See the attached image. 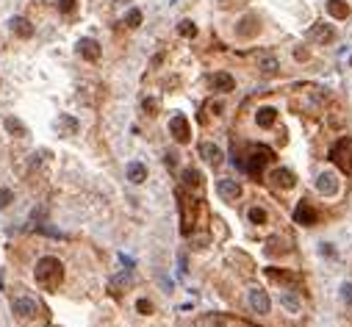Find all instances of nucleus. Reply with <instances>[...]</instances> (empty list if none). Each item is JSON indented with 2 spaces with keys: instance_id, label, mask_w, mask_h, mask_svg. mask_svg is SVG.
I'll list each match as a JSON object with an SVG mask.
<instances>
[{
  "instance_id": "obj_23",
  "label": "nucleus",
  "mask_w": 352,
  "mask_h": 327,
  "mask_svg": "<svg viewBox=\"0 0 352 327\" xmlns=\"http://www.w3.org/2000/svg\"><path fill=\"white\" fill-rule=\"evenodd\" d=\"M183 183H186V186H191V188L203 186V175H200V169H194V167L183 169Z\"/></svg>"
},
{
  "instance_id": "obj_30",
  "label": "nucleus",
  "mask_w": 352,
  "mask_h": 327,
  "mask_svg": "<svg viewBox=\"0 0 352 327\" xmlns=\"http://www.w3.org/2000/svg\"><path fill=\"white\" fill-rule=\"evenodd\" d=\"M341 299H344L347 305H352V283H344V285H341Z\"/></svg>"
},
{
  "instance_id": "obj_15",
  "label": "nucleus",
  "mask_w": 352,
  "mask_h": 327,
  "mask_svg": "<svg viewBox=\"0 0 352 327\" xmlns=\"http://www.w3.org/2000/svg\"><path fill=\"white\" fill-rule=\"evenodd\" d=\"M211 86L217 92H233V89H236V78H233L230 72H214Z\"/></svg>"
},
{
  "instance_id": "obj_34",
  "label": "nucleus",
  "mask_w": 352,
  "mask_h": 327,
  "mask_svg": "<svg viewBox=\"0 0 352 327\" xmlns=\"http://www.w3.org/2000/svg\"><path fill=\"white\" fill-rule=\"evenodd\" d=\"M294 58H297V61H305V58H308V50H305V47H297V50H294Z\"/></svg>"
},
{
  "instance_id": "obj_32",
  "label": "nucleus",
  "mask_w": 352,
  "mask_h": 327,
  "mask_svg": "<svg viewBox=\"0 0 352 327\" xmlns=\"http://www.w3.org/2000/svg\"><path fill=\"white\" fill-rule=\"evenodd\" d=\"M155 108H158V100H155V97H147V100H144V111H147V114H158Z\"/></svg>"
},
{
  "instance_id": "obj_13",
  "label": "nucleus",
  "mask_w": 352,
  "mask_h": 327,
  "mask_svg": "<svg viewBox=\"0 0 352 327\" xmlns=\"http://www.w3.org/2000/svg\"><path fill=\"white\" fill-rule=\"evenodd\" d=\"M200 155H203L211 167H219V164L225 161V158H222V150H219L214 141H203V144H200Z\"/></svg>"
},
{
  "instance_id": "obj_11",
  "label": "nucleus",
  "mask_w": 352,
  "mask_h": 327,
  "mask_svg": "<svg viewBox=\"0 0 352 327\" xmlns=\"http://www.w3.org/2000/svg\"><path fill=\"white\" fill-rule=\"evenodd\" d=\"M14 311L20 313V316H25V319H34L36 313H39V302H36L34 297H17L14 299Z\"/></svg>"
},
{
  "instance_id": "obj_35",
  "label": "nucleus",
  "mask_w": 352,
  "mask_h": 327,
  "mask_svg": "<svg viewBox=\"0 0 352 327\" xmlns=\"http://www.w3.org/2000/svg\"><path fill=\"white\" fill-rule=\"evenodd\" d=\"M177 164V153H167V167H175Z\"/></svg>"
},
{
  "instance_id": "obj_1",
  "label": "nucleus",
  "mask_w": 352,
  "mask_h": 327,
  "mask_svg": "<svg viewBox=\"0 0 352 327\" xmlns=\"http://www.w3.org/2000/svg\"><path fill=\"white\" fill-rule=\"evenodd\" d=\"M34 278H36V283L42 285V288L56 291L58 285H61V280H64V264L58 261V258H53V255L39 258V261H36V269H34Z\"/></svg>"
},
{
  "instance_id": "obj_17",
  "label": "nucleus",
  "mask_w": 352,
  "mask_h": 327,
  "mask_svg": "<svg viewBox=\"0 0 352 327\" xmlns=\"http://www.w3.org/2000/svg\"><path fill=\"white\" fill-rule=\"evenodd\" d=\"M11 31H14L20 39H31V36H34V25H31L25 17H11Z\"/></svg>"
},
{
  "instance_id": "obj_24",
  "label": "nucleus",
  "mask_w": 352,
  "mask_h": 327,
  "mask_svg": "<svg viewBox=\"0 0 352 327\" xmlns=\"http://www.w3.org/2000/svg\"><path fill=\"white\" fill-rule=\"evenodd\" d=\"M247 216H250V222H253V225H266L269 222L266 208H261V205H253V208L247 211Z\"/></svg>"
},
{
  "instance_id": "obj_10",
  "label": "nucleus",
  "mask_w": 352,
  "mask_h": 327,
  "mask_svg": "<svg viewBox=\"0 0 352 327\" xmlns=\"http://www.w3.org/2000/svg\"><path fill=\"white\" fill-rule=\"evenodd\" d=\"M316 188H319V194H324V197H333V194H338V178H336V172H322L316 178Z\"/></svg>"
},
{
  "instance_id": "obj_38",
  "label": "nucleus",
  "mask_w": 352,
  "mask_h": 327,
  "mask_svg": "<svg viewBox=\"0 0 352 327\" xmlns=\"http://www.w3.org/2000/svg\"><path fill=\"white\" fill-rule=\"evenodd\" d=\"M53 327H56V325H53Z\"/></svg>"
},
{
  "instance_id": "obj_22",
  "label": "nucleus",
  "mask_w": 352,
  "mask_h": 327,
  "mask_svg": "<svg viewBox=\"0 0 352 327\" xmlns=\"http://www.w3.org/2000/svg\"><path fill=\"white\" fill-rule=\"evenodd\" d=\"M3 125H6V131L11 133V136H25V133H28V128L22 125L17 117H6V119H3Z\"/></svg>"
},
{
  "instance_id": "obj_29",
  "label": "nucleus",
  "mask_w": 352,
  "mask_h": 327,
  "mask_svg": "<svg viewBox=\"0 0 352 327\" xmlns=\"http://www.w3.org/2000/svg\"><path fill=\"white\" fill-rule=\"evenodd\" d=\"M58 11L61 14H72L75 11V0H58Z\"/></svg>"
},
{
  "instance_id": "obj_31",
  "label": "nucleus",
  "mask_w": 352,
  "mask_h": 327,
  "mask_svg": "<svg viewBox=\"0 0 352 327\" xmlns=\"http://www.w3.org/2000/svg\"><path fill=\"white\" fill-rule=\"evenodd\" d=\"M136 308H139V313H144V316H147V313H153V302H150V299H139V302H136Z\"/></svg>"
},
{
  "instance_id": "obj_28",
  "label": "nucleus",
  "mask_w": 352,
  "mask_h": 327,
  "mask_svg": "<svg viewBox=\"0 0 352 327\" xmlns=\"http://www.w3.org/2000/svg\"><path fill=\"white\" fill-rule=\"evenodd\" d=\"M58 122H61V128H67V133H75L78 131V119H72V117H58Z\"/></svg>"
},
{
  "instance_id": "obj_18",
  "label": "nucleus",
  "mask_w": 352,
  "mask_h": 327,
  "mask_svg": "<svg viewBox=\"0 0 352 327\" xmlns=\"http://www.w3.org/2000/svg\"><path fill=\"white\" fill-rule=\"evenodd\" d=\"M327 14H330L333 20H347V17H350L347 0H327Z\"/></svg>"
},
{
  "instance_id": "obj_16",
  "label": "nucleus",
  "mask_w": 352,
  "mask_h": 327,
  "mask_svg": "<svg viewBox=\"0 0 352 327\" xmlns=\"http://www.w3.org/2000/svg\"><path fill=\"white\" fill-rule=\"evenodd\" d=\"M266 275L272 280H277V283H286V285H300V275H294V272H283V269H275V266H269L266 269Z\"/></svg>"
},
{
  "instance_id": "obj_19",
  "label": "nucleus",
  "mask_w": 352,
  "mask_h": 327,
  "mask_svg": "<svg viewBox=\"0 0 352 327\" xmlns=\"http://www.w3.org/2000/svg\"><path fill=\"white\" fill-rule=\"evenodd\" d=\"M258 67H261L264 75H275L280 64H277V58L272 56V53H261V56H258Z\"/></svg>"
},
{
  "instance_id": "obj_25",
  "label": "nucleus",
  "mask_w": 352,
  "mask_h": 327,
  "mask_svg": "<svg viewBox=\"0 0 352 327\" xmlns=\"http://www.w3.org/2000/svg\"><path fill=\"white\" fill-rule=\"evenodd\" d=\"M280 302H283L286 308H289L291 313H300V311H303V302H300V299H297L294 294H280Z\"/></svg>"
},
{
  "instance_id": "obj_4",
  "label": "nucleus",
  "mask_w": 352,
  "mask_h": 327,
  "mask_svg": "<svg viewBox=\"0 0 352 327\" xmlns=\"http://www.w3.org/2000/svg\"><path fill=\"white\" fill-rule=\"evenodd\" d=\"M169 133H172V139H175L177 144H189V141H191L189 119H186L183 114H175V117L169 119Z\"/></svg>"
},
{
  "instance_id": "obj_12",
  "label": "nucleus",
  "mask_w": 352,
  "mask_h": 327,
  "mask_svg": "<svg viewBox=\"0 0 352 327\" xmlns=\"http://www.w3.org/2000/svg\"><path fill=\"white\" fill-rule=\"evenodd\" d=\"M78 53H81L86 61H97L103 50H100V45L94 42V39H89V36H86V39H81V42H78Z\"/></svg>"
},
{
  "instance_id": "obj_14",
  "label": "nucleus",
  "mask_w": 352,
  "mask_h": 327,
  "mask_svg": "<svg viewBox=\"0 0 352 327\" xmlns=\"http://www.w3.org/2000/svg\"><path fill=\"white\" fill-rule=\"evenodd\" d=\"M272 183H275L277 188H294L297 186V178L291 169H280L277 167L275 172H272Z\"/></svg>"
},
{
  "instance_id": "obj_5",
  "label": "nucleus",
  "mask_w": 352,
  "mask_h": 327,
  "mask_svg": "<svg viewBox=\"0 0 352 327\" xmlns=\"http://www.w3.org/2000/svg\"><path fill=\"white\" fill-rule=\"evenodd\" d=\"M247 302H250V308H253L255 313H269V308H272L269 294L264 291V288H258V285H253V288L247 291Z\"/></svg>"
},
{
  "instance_id": "obj_26",
  "label": "nucleus",
  "mask_w": 352,
  "mask_h": 327,
  "mask_svg": "<svg viewBox=\"0 0 352 327\" xmlns=\"http://www.w3.org/2000/svg\"><path fill=\"white\" fill-rule=\"evenodd\" d=\"M177 34L186 36V39H191V36H197V25H194L191 20H183L180 25H177Z\"/></svg>"
},
{
  "instance_id": "obj_21",
  "label": "nucleus",
  "mask_w": 352,
  "mask_h": 327,
  "mask_svg": "<svg viewBox=\"0 0 352 327\" xmlns=\"http://www.w3.org/2000/svg\"><path fill=\"white\" fill-rule=\"evenodd\" d=\"M144 178H147V167H144V164H139V161L128 164V181L131 183H141Z\"/></svg>"
},
{
  "instance_id": "obj_33",
  "label": "nucleus",
  "mask_w": 352,
  "mask_h": 327,
  "mask_svg": "<svg viewBox=\"0 0 352 327\" xmlns=\"http://www.w3.org/2000/svg\"><path fill=\"white\" fill-rule=\"evenodd\" d=\"M8 202H11V191H8V188H0V208H6Z\"/></svg>"
},
{
  "instance_id": "obj_3",
  "label": "nucleus",
  "mask_w": 352,
  "mask_h": 327,
  "mask_svg": "<svg viewBox=\"0 0 352 327\" xmlns=\"http://www.w3.org/2000/svg\"><path fill=\"white\" fill-rule=\"evenodd\" d=\"M275 155H272V150L269 147H253V153H250V158H247V164H244V169L250 175H255L258 178L261 172H264V164L266 161H272Z\"/></svg>"
},
{
  "instance_id": "obj_27",
  "label": "nucleus",
  "mask_w": 352,
  "mask_h": 327,
  "mask_svg": "<svg viewBox=\"0 0 352 327\" xmlns=\"http://www.w3.org/2000/svg\"><path fill=\"white\" fill-rule=\"evenodd\" d=\"M125 22L131 25V28H139V25H141V11H139V8H131L128 17H125Z\"/></svg>"
},
{
  "instance_id": "obj_6",
  "label": "nucleus",
  "mask_w": 352,
  "mask_h": 327,
  "mask_svg": "<svg viewBox=\"0 0 352 327\" xmlns=\"http://www.w3.org/2000/svg\"><path fill=\"white\" fill-rule=\"evenodd\" d=\"M336 39V28L330 22H316L313 28L308 31V42H316V45H327Z\"/></svg>"
},
{
  "instance_id": "obj_7",
  "label": "nucleus",
  "mask_w": 352,
  "mask_h": 327,
  "mask_svg": "<svg viewBox=\"0 0 352 327\" xmlns=\"http://www.w3.org/2000/svg\"><path fill=\"white\" fill-rule=\"evenodd\" d=\"M294 222L297 225H305V228H310V225H316L319 222V214H316V208L310 205V202H300L297 205V211H294Z\"/></svg>"
},
{
  "instance_id": "obj_2",
  "label": "nucleus",
  "mask_w": 352,
  "mask_h": 327,
  "mask_svg": "<svg viewBox=\"0 0 352 327\" xmlns=\"http://www.w3.org/2000/svg\"><path fill=\"white\" fill-rule=\"evenodd\" d=\"M330 158L336 161L344 172H352V139L350 136H341V139L330 147Z\"/></svg>"
},
{
  "instance_id": "obj_8",
  "label": "nucleus",
  "mask_w": 352,
  "mask_h": 327,
  "mask_svg": "<svg viewBox=\"0 0 352 327\" xmlns=\"http://www.w3.org/2000/svg\"><path fill=\"white\" fill-rule=\"evenodd\" d=\"M258 31H261V22L255 14H244L239 20V25H236V34H239L241 39H253V36H258Z\"/></svg>"
},
{
  "instance_id": "obj_20",
  "label": "nucleus",
  "mask_w": 352,
  "mask_h": 327,
  "mask_svg": "<svg viewBox=\"0 0 352 327\" xmlns=\"http://www.w3.org/2000/svg\"><path fill=\"white\" fill-rule=\"evenodd\" d=\"M275 119H277V111L275 108H258V114H255V122H258L261 128H272L275 125Z\"/></svg>"
},
{
  "instance_id": "obj_36",
  "label": "nucleus",
  "mask_w": 352,
  "mask_h": 327,
  "mask_svg": "<svg viewBox=\"0 0 352 327\" xmlns=\"http://www.w3.org/2000/svg\"><path fill=\"white\" fill-rule=\"evenodd\" d=\"M120 3H125V0H120Z\"/></svg>"
},
{
  "instance_id": "obj_37",
  "label": "nucleus",
  "mask_w": 352,
  "mask_h": 327,
  "mask_svg": "<svg viewBox=\"0 0 352 327\" xmlns=\"http://www.w3.org/2000/svg\"><path fill=\"white\" fill-rule=\"evenodd\" d=\"M350 64H352V58H350Z\"/></svg>"
},
{
  "instance_id": "obj_9",
  "label": "nucleus",
  "mask_w": 352,
  "mask_h": 327,
  "mask_svg": "<svg viewBox=\"0 0 352 327\" xmlns=\"http://www.w3.org/2000/svg\"><path fill=\"white\" fill-rule=\"evenodd\" d=\"M217 191H219V197H222V200L233 202V200H239V197H241V183H239V181H230V178H225V181L217 183Z\"/></svg>"
}]
</instances>
